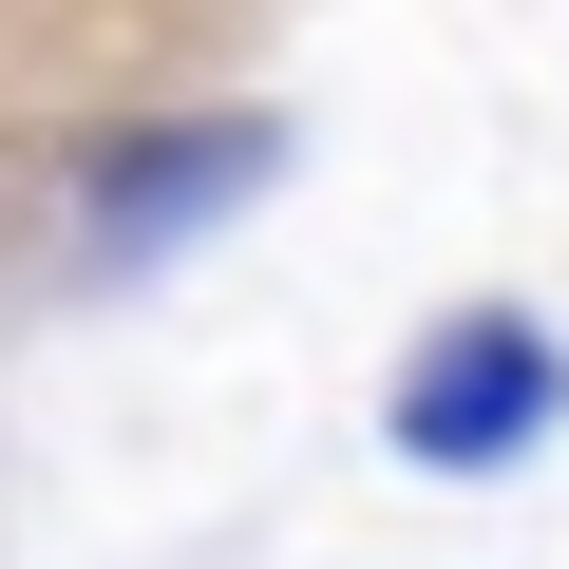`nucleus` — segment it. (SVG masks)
Segmentation results:
<instances>
[{
	"instance_id": "f03ea898",
	"label": "nucleus",
	"mask_w": 569,
	"mask_h": 569,
	"mask_svg": "<svg viewBox=\"0 0 569 569\" xmlns=\"http://www.w3.org/2000/svg\"><path fill=\"white\" fill-rule=\"evenodd\" d=\"M228 190H266V133H247V114H209V133H152V152H114V171H96V247L133 266V247H171V228H209Z\"/></svg>"
},
{
	"instance_id": "f257e3e1",
	"label": "nucleus",
	"mask_w": 569,
	"mask_h": 569,
	"mask_svg": "<svg viewBox=\"0 0 569 569\" xmlns=\"http://www.w3.org/2000/svg\"><path fill=\"white\" fill-rule=\"evenodd\" d=\"M550 399H569V361H550L531 323H437V342H418V380H399V456L493 475V456H531V437H550Z\"/></svg>"
}]
</instances>
